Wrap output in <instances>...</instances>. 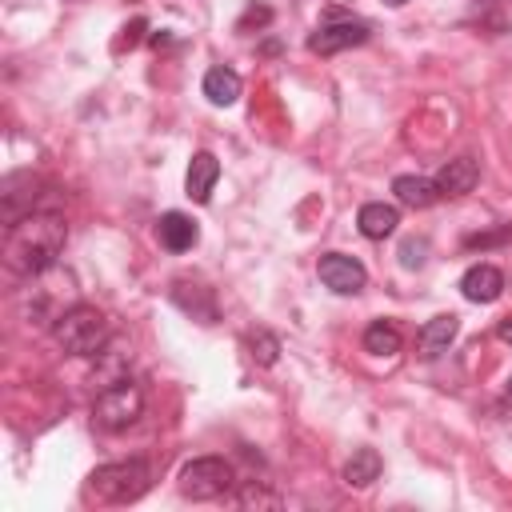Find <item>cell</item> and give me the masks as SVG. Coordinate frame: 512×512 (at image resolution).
<instances>
[{"instance_id":"obj_20","label":"cell","mask_w":512,"mask_h":512,"mask_svg":"<svg viewBox=\"0 0 512 512\" xmlns=\"http://www.w3.org/2000/svg\"><path fill=\"white\" fill-rule=\"evenodd\" d=\"M508 240H512V224H500V228H492V232L468 236L464 248H496V244H508Z\"/></svg>"},{"instance_id":"obj_9","label":"cell","mask_w":512,"mask_h":512,"mask_svg":"<svg viewBox=\"0 0 512 512\" xmlns=\"http://www.w3.org/2000/svg\"><path fill=\"white\" fill-rule=\"evenodd\" d=\"M456 332H460V316H456V312H440V316H432V320L420 328L416 352H420L424 360H436L440 352H448V344L456 340Z\"/></svg>"},{"instance_id":"obj_13","label":"cell","mask_w":512,"mask_h":512,"mask_svg":"<svg viewBox=\"0 0 512 512\" xmlns=\"http://www.w3.org/2000/svg\"><path fill=\"white\" fill-rule=\"evenodd\" d=\"M216 176H220V160H216L212 152H196V156L188 160V176H184V188H188V196H192L196 204H208Z\"/></svg>"},{"instance_id":"obj_7","label":"cell","mask_w":512,"mask_h":512,"mask_svg":"<svg viewBox=\"0 0 512 512\" xmlns=\"http://www.w3.org/2000/svg\"><path fill=\"white\" fill-rule=\"evenodd\" d=\"M368 40V24L364 20H332V24H320L312 36H308V48L320 52V56H332V52H344V48H356Z\"/></svg>"},{"instance_id":"obj_6","label":"cell","mask_w":512,"mask_h":512,"mask_svg":"<svg viewBox=\"0 0 512 512\" xmlns=\"http://www.w3.org/2000/svg\"><path fill=\"white\" fill-rule=\"evenodd\" d=\"M316 272H320L324 288H332V292H340V296H352V292H360V288L368 284L364 264H360L356 256H344V252H328V256H320Z\"/></svg>"},{"instance_id":"obj_21","label":"cell","mask_w":512,"mask_h":512,"mask_svg":"<svg viewBox=\"0 0 512 512\" xmlns=\"http://www.w3.org/2000/svg\"><path fill=\"white\" fill-rule=\"evenodd\" d=\"M424 252H428V240L408 236V240L400 244V264H404V268H420V264H424Z\"/></svg>"},{"instance_id":"obj_3","label":"cell","mask_w":512,"mask_h":512,"mask_svg":"<svg viewBox=\"0 0 512 512\" xmlns=\"http://www.w3.org/2000/svg\"><path fill=\"white\" fill-rule=\"evenodd\" d=\"M152 484V468L148 460H112V464H100L92 476H88V496L100 500V504H132L148 492Z\"/></svg>"},{"instance_id":"obj_8","label":"cell","mask_w":512,"mask_h":512,"mask_svg":"<svg viewBox=\"0 0 512 512\" xmlns=\"http://www.w3.org/2000/svg\"><path fill=\"white\" fill-rule=\"evenodd\" d=\"M460 292H464V300H472V304H492V300H500V292H504V272H500L496 264H472V268L460 276Z\"/></svg>"},{"instance_id":"obj_24","label":"cell","mask_w":512,"mask_h":512,"mask_svg":"<svg viewBox=\"0 0 512 512\" xmlns=\"http://www.w3.org/2000/svg\"><path fill=\"white\" fill-rule=\"evenodd\" d=\"M496 336H500L504 344H512V316H508V320H500V328H496Z\"/></svg>"},{"instance_id":"obj_10","label":"cell","mask_w":512,"mask_h":512,"mask_svg":"<svg viewBox=\"0 0 512 512\" xmlns=\"http://www.w3.org/2000/svg\"><path fill=\"white\" fill-rule=\"evenodd\" d=\"M432 180H436L440 196H468V192L476 188V180H480V164H476L472 156H456V160H448Z\"/></svg>"},{"instance_id":"obj_23","label":"cell","mask_w":512,"mask_h":512,"mask_svg":"<svg viewBox=\"0 0 512 512\" xmlns=\"http://www.w3.org/2000/svg\"><path fill=\"white\" fill-rule=\"evenodd\" d=\"M144 28H148V24H144V20H132V24H128V28H124V32H128V36H124V44H128V48H132V44H136V40H140V32H144ZM124 44H120V48H124Z\"/></svg>"},{"instance_id":"obj_25","label":"cell","mask_w":512,"mask_h":512,"mask_svg":"<svg viewBox=\"0 0 512 512\" xmlns=\"http://www.w3.org/2000/svg\"><path fill=\"white\" fill-rule=\"evenodd\" d=\"M388 4H404V0H388Z\"/></svg>"},{"instance_id":"obj_16","label":"cell","mask_w":512,"mask_h":512,"mask_svg":"<svg viewBox=\"0 0 512 512\" xmlns=\"http://www.w3.org/2000/svg\"><path fill=\"white\" fill-rule=\"evenodd\" d=\"M240 88H244V84H240V76H236L232 68H224V64L204 72V96H208L216 108L236 104V100H240Z\"/></svg>"},{"instance_id":"obj_2","label":"cell","mask_w":512,"mask_h":512,"mask_svg":"<svg viewBox=\"0 0 512 512\" xmlns=\"http://www.w3.org/2000/svg\"><path fill=\"white\" fill-rule=\"evenodd\" d=\"M52 336L68 356H100L108 344V316L92 304H72L56 316Z\"/></svg>"},{"instance_id":"obj_15","label":"cell","mask_w":512,"mask_h":512,"mask_svg":"<svg viewBox=\"0 0 512 512\" xmlns=\"http://www.w3.org/2000/svg\"><path fill=\"white\" fill-rule=\"evenodd\" d=\"M392 192H396V200L408 204V208H432V204L440 200V188H436V180H428V176H396V180H392Z\"/></svg>"},{"instance_id":"obj_22","label":"cell","mask_w":512,"mask_h":512,"mask_svg":"<svg viewBox=\"0 0 512 512\" xmlns=\"http://www.w3.org/2000/svg\"><path fill=\"white\" fill-rule=\"evenodd\" d=\"M268 20H272V12H268V8H264V4H252V8H248V12H244V16H240V24H236V28H240V32H244V28H248V24H268Z\"/></svg>"},{"instance_id":"obj_1","label":"cell","mask_w":512,"mask_h":512,"mask_svg":"<svg viewBox=\"0 0 512 512\" xmlns=\"http://www.w3.org/2000/svg\"><path fill=\"white\" fill-rule=\"evenodd\" d=\"M64 240H68V224L56 216V212H28L20 220L8 224V236H4V264L16 272V276H40L56 264V256L64 252Z\"/></svg>"},{"instance_id":"obj_4","label":"cell","mask_w":512,"mask_h":512,"mask_svg":"<svg viewBox=\"0 0 512 512\" xmlns=\"http://www.w3.org/2000/svg\"><path fill=\"white\" fill-rule=\"evenodd\" d=\"M232 484H236V472H232V464H228L224 456H196V460H188V464L180 468V476H176V488H180L188 500H216V496H224Z\"/></svg>"},{"instance_id":"obj_5","label":"cell","mask_w":512,"mask_h":512,"mask_svg":"<svg viewBox=\"0 0 512 512\" xmlns=\"http://www.w3.org/2000/svg\"><path fill=\"white\" fill-rule=\"evenodd\" d=\"M140 412H144V392H140V384H132V380H116V384H108V388L96 396V404H92L96 424L108 428V432H124V428H132V424L140 420Z\"/></svg>"},{"instance_id":"obj_12","label":"cell","mask_w":512,"mask_h":512,"mask_svg":"<svg viewBox=\"0 0 512 512\" xmlns=\"http://www.w3.org/2000/svg\"><path fill=\"white\" fill-rule=\"evenodd\" d=\"M172 300H176L192 320H200V324H212V320H216V296H212V288H204V284L176 280V284H172Z\"/></svg>"},{"instance_id":"obj_18","label":"cell","mask_w":512,"mask_h":512,"mask_svg":"<svg viewBox=\"0 0 512 512\" xmlns=\"http://www.w3.org/2000/svg\"><path fill=\"white\" fill-rule=\"evenodd\" d=\"M400 344H404L400 340V328L388 324V320H372L364 328V352H372V356H396Z\"/></svg>"},{"instance_id":"obj_11","label":"cell","mask_w":512,"mask_h":512,"mask_svg":"<svg viewBox=\"0 0 512 512\" xmlns=\"http://www.w3.org/2000/svg\"><path fill=\"white\" fill-rule=\"evenodd\" d=\"M156 240H160L168 252H188V248L200 240V228H196V220L184 216V212H164V216L156 220Z\"/></svg>"},{"instance_id":"obj_19","label":"cell","mask_w":512,"mask_h":512,"mask_svg":"<svg viewBox=\"0 0 512 512\" xmlns=\"http://www.w3.org/2000/svg\"><path fill=\"white\" fill-rule=\"evenodd\" d=\"M248 348H252V360L256 364H276V356H280V340L272 336V332H264V328H256L252 336H248Z\"/></svg>"},{"instance_id":"obj_14","label":"cell","mask_w":512,"mask_h":512,"mask_svg":"<svg viewBox=\"0 0 512 512\" xmlns=\"http://www.w3.org/2000/svg\"><path fill=\"white\" fill-rule=\"evenodd\" d=\"M396 224H400V212H396V204H384V200H372V204H364V208L356 212V228H360L368 240L392 236Z\"/></svg>"},{"instance_id":"obj_26","label":"cell","mask_w":512,"mask_h":512,"mask_svg":"<svg viewBox=\"0 0 512 512\" xmlns=\"http://www.w3.org/2000/svg\"><path fill=\"white\" fill-rule=\"evenodd\" d=\"M508 392H512V376H508Z\"/></svg>"},{"instance_id":"obj_17","label":"cell","mask_w":512,"mask_h":512,"mask_svg":"<svg viewBox=\"0 0 512 512\" xmlns=\"http://www.w3.org/2000/svg\"><path fill=\"white\" fill-rule=\"evenodd\" d=\"M372 480H380V452L376 448H356L344 464V484L348 488H368Z\"/></svg>"}]
</instances>
